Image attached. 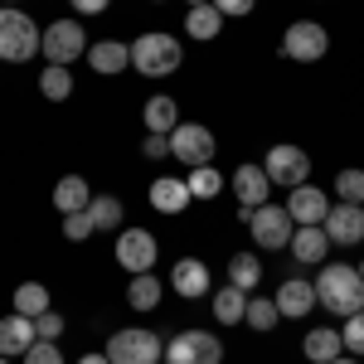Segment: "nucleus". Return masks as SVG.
Returning <instances> with one entry per match:
<instances>
[{"label":"nucleus","instance_id":"nucleus-44","mask_svg":"<svg viewBox=\"0 0 364 364\" xmlns=\"http://www.w3.org/2000/svg\"><path fill=\"white\" fill-rule=\"evenodd\" d=\"M0 5H20V0H0Z\"/></svg>","mask_w":364,"mask_h":364},{"label":"nucleus","instance_id":"nucleus-19","mask_svg":"<svg viewBox=\"0 0 364 364\" xmlns=\"http://www.w3.org/2000/svg\"><path fill=\"white\" fill-rule=\"evenodd\" d=\"M326 252H331L326 228H321V224H296V233H291V257H296V262L321 267V262H326Z\"/></svg>","mask_w":364,"mask_h":364},{"label":"nucleus","instance_id":"nucleus-48","mask_svg":"<svg viewBox=\"0 0 364 364\" xmlns=\"http://www.w3.org/2000/svg\"><path fill=\"white\" fill-rule=\"evenodd\" d=\"M161 364H166V360H161Z\"/></svg>","mask_w":364,"mask_h":364},{"label":"nucleus","instance_id":"nucleus-32","mask_svg":"<svg viewBox=\"0 0 364 364\" xmlns=\"http://www.w3.org/2000/svg\"><path fill=\"white\" fill-rule=\"evenodd\" d=\"M185 185H190V195H195V199H219V195L228 190V180H224V175H219L214 166L190 170V175H185Z\"/></svg>","mask_w":364,"mask_h":364},{"label":"nucleus","instance_id":"nucleus-29","mask_svg":"<svg viewBox=\"0 0 364 364\" xmlns=\"http://www.w3.org/2000/svg\"><path fill=\"white\" fill-rule=\"evenodd\" d=\"M49 306H54V296H49L44 282H20V287H15V311H20V316L34 321V316H44Z\"/></svg>","mask_w":364,"mask_h":364},{"label":"nucleus","instance_id":"nucleus-40","mask_svg":"<svg viewBox=\"0 0 364 364\" xmlns=\"http://www.w3.org/2000/svg\"><path fill=\"white\" fill-rule=\"evenodd\" d=\"M68 5H73V15H102L112 0H68Z\"/></svg>","mask_w":364,"mask_h":364},{"label":"nucleus","instance_id":"nucleus-8","mask_svg":"<svg viewBox=\"0 0 364 364\" xmlns=\"http://www.w3.org/2000/svg\"><path fill=\"white\" fill-rule=\"evenodd\" d=\"M166 364H224V340L209 331H180L166 340Z\"/></svg>","mask_w":364,"mask_h":364},{"label":"nucleus","instance_id":"nucleus-42","mask_svg":"<svg viewBox=\"0 0 364 364\" xmlns=\"http://www.w3.org/2000/svg\"><path fill=\"white\" fill-rule=\"evenodd\" d=\"M331 364H364L360 355H340V360H331Z\"/></svg>","mask_w":364,"mask_h":364},{"label":"nucleus","instance_id":"nucleus-12","mask_svg":"<svg viewBox=\"0 0 364 364\" xmlns=\"http://www.w3.org/2000/svg\"><path fill=\"white\" fill-rule=\"evenodd\" d=\"M326 238H331V248H355L364 243V204H331V214H326Z\"/></svg>","mask_w":364,"mask_h":364},{"label":"nucleus","instance_id":"nucleus-20","mask_svg":"<svg viewBox=\"0 0 364 364\" xmlns=\"http://www.w3.org/2000/svg\"><path fill=\"white\" fill-rule=\"evenodd\" d=\"M34 340H39V336H34V321H29V316L15 311V316H5V321H0V355H5V360L25 355Z\"/></svg>","mask_w":364,"mask_h":364},{"label":"nucleus","instance_id":"nucleus-7","mask_svg":"<svg viewBox=\"0 0 364 364\" xmlns=\"http://www.w3.org/2000/svg\"><path fill=\"white\" fill-rule=\"evenodd\" d=\"M277 49L291 63H321V58L331 54V34H326V25H316V20H296V25H287Z\"/></svg>","mask_w":364,"mask_h":364},{"label":"nucleus","instance_id":"nucleus-46","mask_svg":"<svg viewBox=\"0 0 364 364\" xmlns=\"http://www.w3.org/2000/svg\"><path fill=\"white\" fill-rule=\"evenodd\" d=\"M151 5H166V0H151Z\"/></svg>","mask_w":364,"mask_h":364},{"label":"nucleus","instance_id":"nucleus-34","mask_svg":"<svg viewBox=\"0 0 364 364\" xmlns=\"http://www.w3.org/2000/svg\"><path fill=\"white\" fill-rule=\"evenodd\" d=\"M340 340H345V355H360L364 360V311L340 321Z\"/></svg>","mask_w":364,"mask_h":364},{"label":"nucleus","instance_id":"nucleus-14","mask_svg":"<svg viewBox=\"0 0 364 364\" xmlns=\"http://www.w3.org/2000/svg\"><path fill=\"white\" fill-rule=\"evenodd\" d=\"M170 291L185 296V301H204V296H209V262L180 257V262L170 267Z\"/></svg>","mask_w":364,"mask_h":364},{"label":"nucleus","instance_id":"nucleus-5","mask_svg":"<svg viewBox=\"0 0 364 364\" xmlns=\"http://www.w3.org/2000/svg\"><path fill=\"white\" fill-rule=\"evenodd\" d=\"M248 233L262 252H282L291 248V233H296V219L287 214V204H257L248 214Z\"/></svg>","mask_w":364,"mask_h":364},{"label":"nucleus","instance_id":"nucleus-43","mask_svg":"<svg viewBox=\"0 0 364 364\" xmlns=\"http://www.w3.org/2000/svg\"><path fill=\"white\" fill-rule=\"evenodd\" d=\"M185 5H209V0H185Z\"/></svg>","mask_w":364,"mask_h":364},{"label":"nucleus","instance_id":"nucleus-4","mask_svg":"<svg viewBox=\"0 0 364 364\" xmlns=\"http://www.w3.org/2000/svg\"><path fill=\"white\" fill-rule=\"evenodd\" d=\"M107 360L112 364H161L166 360V340L146 326H127L107 340Z\"/></svg>","mask_w":364,"mask_h":364},{"label":"nucleus","instance_id":"nucleus-37","mask_svg":"<svg viewBox=\"0 0 364 364\" xmlns=\"http://www.w3.org/2000/svg\"><path fill=\"white\" fill-rule=\"evenodd\" d=\"M34 336H39V340H58V336H63V316H58L54 306L44 311V316H34Z\"/></svg>","mask_w":364,"mask_h":364},{"label":"nucleus","instance_id":"nucleus-47","mask_svg":"<svg viewBox=\"0 0 364 364\" xmlns=\"http://www.w3.org/2000/svg\"><path fill=\"white\" fill-rule=\"evenodd\" d=\"M360 277H364V267H360Z\"/></svg>","mask_w":364,"mask_h":364},{"label":"nucleus","instance_id":"nucleus-25","mask_svg":"<svg viewBox=\"0 0 364 364\" xmlns=\"http://www.w3.org/2000/svg\"><path fill=\"white\" fill-rule=\"evenodd\" d=\"M87 204H92V185H87L83 175H63L54 185V209L58 214H78Z\"/></svg>","mask_w":364,"mask_h":364},{"label":"nucleus","instance_id":"nucleus-30","mask_svg":"<svg viewBox=\"0 0 364 364\" xmlns=\"http://www.w3.org/2000/svg\"><path fill=\"white\" fill-rule=\"evenodd\" d=\"M39 92H44L49 102H68V97H73V73H68L63 63H44V68H39Z\"/></svg>","mask_w":364,"mask_h":364},{"label":"nucleus","instance_id":"nucleus-17","mask_svg":"<svg viewBox=\"0 0 364 364\" xmlns=\"http://www.w3.org/2000/svg\"><path fill=\"white\" fill-rule=\"evenodd\" d=\"M87 68L102 73V78L127 73V68H132V44H122V39H97V44H87Z\"/></svg>","mask_w":364,"mask_h":364},{"label":"nucleus","instance_id":"nucleus-35","mask_svg":"<svg viewBox=\"0 0 364 364\" xmlns=\"http://www.w3.org/2000/svg\"><path fill=\"white\" fill-rule=\"evenodd\" d=\"M20 364H63V350H58V340H34L20 355Z\"/></svg>","mask_w":364,"mask_h":364},{"label":"nucleus","instance_id":"nucleus-6","mask_svg":"<svg viewBox=\"0 0 364 364\" xmlns=\"http://www.w3.org/2000/svg\"><path fill=\"white\" fill-rule=\"evenodd\" d=\"M214 151H219V141H214V132L204 122H180L170 132V161H180L185 170L214 166Z\"/></svg>","mask_w":364,"mask_h":364},{"label":"nucleus","instance_id":"nucleus-39","mask_svg":"<svg viewBox=\"0 0 364 364\" xmlns=\"http://www.w3.org/2000/svg\"><path fill=\"white\" fill-rule=\"evenodd\" d=\"M141 151H146V161H166V156H170V136H156V132H146Z\"/></svg>","mask_w":364,"mask_h":364},{"label":"nucleus","instance_id":"nucleus-36","mask_svg":"<svg viewBox=\"0 0 364 364\" xmlns=\"http://www.w3.org/2000/svg\"><path fill=\"white\" fill-rule=\"evenodd\" d=\"M97 228H92V214L87 209H78V214H63V238L68 243H83V238H92Z\"/></svg>","mask_w":364,"mask_h":364},{"label":"nucleus","instance_id":"nucleus-11","mask_svg":"<svg viewBox=\"0 0 364 364\" xmlns=\"http://www.w3.org/2000/svg\"><path fill=\"white\" fill-rule=\"evenodd\" d=\"M156 233H146V228H122L117 233V262L127 267V277H136V272H151L156 267Z\"/></svg>","mask_w":364,"mask_h":364},{"label":"nucleus","instance_id":"nucleus-28","mask_svg":"<svg viewBox=\"0 0 364 364\" xmlns=\"http://www.w3.org/2000/svg\"><path fill=\"white\" fill-rule=\"evenodd\" d=\"M87 214H92V228L97 233H122V219H127V209H122L117 195H92Z\"/></svg>","mask_w":364,"mask_h":364},{"label":"nucleus","instance_id":"nucleus-41","mask_svg":"<svg viewBox=\"0 0 364 364\" xmlns=\"http://www.w3.org/2000/svg\"><path fill=\"white\" fill-rule=\"evenodd\" d=\"M78 364H112V360H107V350H102V355H83Z\"/></svg>","mask_w":364,"mask_h":364},{"label":"nucleus","instance_id":"nucleus-27","mask_svg":"<svg viewBox=\"0 0 364 364\" xmlns=\"http://www.w3.org/2000/svg\"><path fill=\"white\" fill-rule=\"evenodd\" d=\"M257 282H262V262H257V252H233L228 257V287H238V291H257Z\"/></svg>","mask_w":364,"mask_h":364},{"label":"nucleus","instance_id":"nucleus-2","mask_svg":"<svg viewBox=\"0 0 364 364\" xmlns=\"http://www.w3.org/2000/svg\"><path fill=\"white\" fill-rule=\"evenodd\" d=\"M180 63H185V44L170 29H146L132 39V68L141 78H170L180 73Z\"/></svg>","mask_w":364,"mask_h":364},{"label":"nucleus","instance_id":"nucleus-18","mask_svg":"<svg viewBox=\"0 0 364 364\" xmlns=\"http://www.w3.org/2000/svg\"><path fill=\"white\" fill-rule=\"evenodd\" d=\"M190 204H195V195H190L185 180H175V175L151 180V209H156V214H185Z\"/></svg>","mask_w":364,"mask_h":364},{"label":"nucleus","instance_id":"nucleus-1","mask_svg":"<svg viewBox=\"0 0 364 364\" xmlns=\"http://www.w3.org/2000/svg\"><path fill=\"white\" fill-rule=\"evenodd\" d=\"M316 306H326V316H355L364 311V277L360 267L350 262H321V277H316Z\"/></svg>","mask_w":364,"mask_h":364},{"label":"nucleus","instance_id":"nucleus-31","mask_svg":"<svg viewBox=\"0 0 364 364\" xmlns=\"http://www.w3.org/2000/svg\"><path fill=\"white\" fill-rule=\"evenodd\" d=\"M243 321H248L257 336H272V331H277V321H282V311H277L272 296H257V291H252V296H248V316H243Z\"/></svg>","mask_w":364,"mask_h":364},{"label":"nucleus","instance_id":"nucleus-9","mask_svg":"<svg viewBox=\"0 0 364 364\" xmlns=\"http://www.w3.org/2000/svg\"><path fill=\"white\" fill-rule=\"evenodd\" d=\"M87 58V29L78 20H54L44 25V63H78Z\"/></svg>","mask_w":364,"mask_h":364},{"label":"nucleus","instance_id":"nucleus-23","mask_svg":"<svg viewBox=\"0 0 364 364\" xmlns=\"http://www.w3.org/2000/svg\"><path fill=\"white\" fill-rule=\"evenodd\" d=\"M209 311H214L219 326H243V316H248V291L219 287V291H209Z\"/></svg>","mask_w":364,"mask_h":364},{"label":"nucleus","instance_id":"nucleus-3","mask_svg":"<svg viewBox=\"0 0 364 364\" xmlns=\"http://www.w3.org/2000/svg\"><path fill=\"white\" fill-rule=\"evenodd\" d=\"M44 54V29L20 5H0V63H29Z\"/></svg>","mask_w":364,"mask_h":364},{"label":"nucleus","instance_id":"nucleus-15","mask_svg":"<svg viewBox=\"0 0 364 364\" xmlns=\"http://www.w3.org/2000/svg\"><path fill=\"white\" fill-rule=\"evenodd\" d=\"M287 214L296 224H326L331 199H326V190H316V185H296V190H287Z\"/></svg>","mask_w":364,"mask_h":364},{"label":"nucleus","instance_id":"nucleus-38","mask_svg":"<svg viewBox=\"0 0 364 364\" xmlns=\"http://www.w3.org/2000/svg\"><path fill=\"white\" fill-rule=\"evenodd\" d=\"M214 10H219L224 20H243V15L257 10V0H214Z\"/></svg>","mask_w":364,"mask_h":364},{"label":"nucleus","instance_id":"nucleus-10","mask_svg":"<svg viewBox=\"0 0 364 364\" xmlns=\"http://www.w3.org/2000/svg\"><path fill=\"white\" fill-rule=\"evenodd\" d=\"M262 170H267V180H272V185H287V190H296V185H306V175H311V156L301 151V146L282 141V146H267V156H262Z\"/></svg>","mask_w":364,"mask_h":364},{"label":"nucleus","instance_id":"nucleus-26","mask_svg":"<svg viewBox=\"0 0 364 364\" xmlns=\"http://www.w3.org/2000/svg\"><path fill=\"white\" fill-rule=\"evenodd\" d=\"M161 296H166V282L156 277V272H136V277L127 282V306L132 311H156Z\"/></svg>","mask_w":364,"mask_h":364},{"label":"nucleus","instance_id":"nucleus-33","mask_svg":"<svg viewBox=\"0 0 364 364\" xmlns=\"http://www.w3.org/2000/svg\"><path fill=\"white\" fill-rule=\"evenodd\" d=\"M336 195H340V204H364V170L360 166H345L336 175Z\"/></svg>","mask_w":364,"mask_h":364},{"label":"nucleus","instance_id":"nucleus-22","mask_svg":"<svg viewBox=\"0 0 364 364\" xmlns=\"http://www.w3.org/2000/svg\"><path fill=\"white\" fill-rule=\"evenodd\" d=\"M141 122H146V132L170 136V132L180 127V102H175L170 92H156V97H146V112H141Z\"/></svg>","mask_w":364,"mask_h":364},{"label":"nucleus","instance_id":"nucleus-21","mask_svg":"<svg viewBox=\"0 0 364 364\" xmlns=\"http://www.w3.org/2000/svg\"><path fill=\"white\" fill-rule=\"evenodd\" d=\"M301 355H306L311 364H331L345 355V340H340L336 326H316V331H306V340H301Z\"/></svg>","mask_w":364,"mask_h":364},{"label":"nucleus","instance_id":"nucleus-45","mask_svg":"<svg viewBox=\"0 0 364 364\" xmlns=\"http://www.w3.org/2000/svg\"><path fill=\"white\" fill-rule=\"evenodd\" d=\"M0 364H15V360H5V355H0Z\"/></svg>","mask_w":364,"mask_h":364},{"label":"nucleus","instance_id":"nucleus-16","mask_svg":"<svg viewBox=\"0 0 364 364\" xmlns=\"http://www.w3.org/2000/svg\"><path fill=\"white\" fill-rule=\"evenodd\" d=\"M277 311L287 316V321H301V316H311L316 311V282H306V277H287L277 287Z\"/></svg>","mask_w":364,"mask_h":364},{"label":"nucleus","instance_id":"nucleus-24","mask_svg":"<svg viewBox=\"0 0 364 364\" xmlns=\"http://www.w3.org/2000/svg\"><path fill=\"white\" fill-rule=\"evenodd\" d=\"M185 34H190V39H199V44H209V39H219V34H224V15L214 10V0H209V5H190V10H185Z\"/></svg>","mask_w":364,"mask_h":364},{"label":"nucleus","instance_id":"nucleus-13","mask_svg":"<svg viewBox=\"0 0 364 364\" xmlns=\"http://www.w3.org/2000/svg\"><path fill=\"white\" fill-rule=\"evenodd\" d=\"M228 190L238 195V209H257V204H267V195H272V180H267L262 166L243 161V166L228 175Z\"/></svg>","mask_w":364,"mask_h":364}]
</instances>
